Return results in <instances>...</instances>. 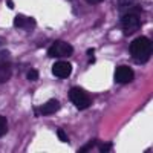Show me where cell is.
Returning <instances> with one entry per match:
<instances>
[{
    "instance_id": "cell-1",
    "label": "cell",
    "mask_w": 153,
    "mask_h": 153,
    "mask_svg": "<svg viewBox=\"0 0 153 153\" xmlns=\"http://www.w3.org/2000/svg\"><path fill=\"white\" fill-rule=\"evenodd\" d=\"M130 57L138 65H144L152 57V40L147 37H138L129 46Z\"/></svg>"
},
{
    "instance_id": "cell-2",
    "label": "cell",
    "mask_w": 153,
    "mask_h": 153,
    "mask_svg": "<svg viewBox=\"0 0 153 153\" xmlns=\"http://www.w3.org/2000/svg\"><path fill=\"white\" fill-rule=\"evenodd\" d=\"M139 11H141L139 6H136V8L132 6V9L127 11L121 17V28H123L126 35H132L136 29H139V25H141V20H139Z\"/></svg>"
},
{
    "instance_id": "cell-3",
    "label": "cell",
    "mask_w": 153,
    "mask_h": 153,
    "mask_svg": "<svg viewBox=\"0 0 153 153\" xmlns=\"http://www.w3.org/2000/svg\"><path fill=\"white\" fill-rule=\"evenodd\" d=\"M69 100H71V103L78 109V110H84L87 109L89 106L92 104V98L91 95H89L86 91H83V89L80 87H72L69 89V94H68Z\"/></svg>"
},
{
    "instance_id": "cell-4",
    "label": "cell",
    "mask_w": 153,
    "mask_h": 153,
    "mask_svg": "<svg viewBox=\"0 0 153 153\" xmlns=\"http://www.w3.org/2000/svg\"><path fill=\"white\" fill-rule=\"evenodd\" d=\"M72 54H74L72 45L63 40L54 42L48 49V57H52V58H66V57H71Z\"/></svg>"
},
{
    "instance_id": "cell-5",
    "label": "cell",
    "mask_w": 153,
    "mask_h": 153,
    "mask_svg": "<svg viewBox=\"0 0 153 153\" xmlns=\"http://www.w3.org/2000/svg\"><path fill=\"white\" fill-rule=\"evenodd\" d=\"M113 76H115V81H117L118 84H129L135 78V72L129 66H118L117 69H115Z\"/></svg>"
},
{
    "instance_id": "cell-6",
    "label": "cell",
    "mask_w": 153,
    "mask_h": 153,
    "mask_svg": "<svg viewBox=\"0 0 153 153\" xmlns=\"http://www.w3.org/2000/svg\"><path fill=\"white\" fill-rule=\"evenodd\" d=\"M52 74L57 78H68L72 74V65L69 61H57L52 66Z\"/></svg>"
},
{
    "instance_id": "cell-7",
    "label": "cell",
    "mask_w": 153,
    "mask_h": 153,
    "mask_svg": "<svg viewBox=\"0 0 153 153\" xmlns=\"http://www.w3.org/2000/svg\"><path fill=\"white\" fill-rule=\"evenodd\" d=\"M14 25L20 29H25V31H34L35 29V20L32 17H25L23 14H19L16 16L14 19Z\"/></svg>"
},
{
    "instance_id": "cell-8",
    "label": "cell",
    "mask_w": 153,
    "mask_h": 153,
    "mask_svg": "<svg viewBox=\"0 0 153 153\" xmlns=\"http://www.w3.org/2000/svg\"><path fill=\"white\" fill-rule=\"evenodd\" d=\"M57 110H60V101L58 100H49V101H46L45 104H42L40 107H38V113L45 115V117L55 113Z\"/></svg>"
},
{
    "instance_id": "cell-9",
    "label": "cell",
    "mask_w": 153,
    "mask_h": 153,
    "mask_svg": "<svg viewBox=\"0 0 153 153\" xmlns=\"http://www.w3.org/2000/svg\"><path fill=\"white\" fill-rule=\"evenodd\" d=\"M12 76V63L8 61H0V84H5L6 81H9V78Z\"/></svg>"
},
{
    "instance_id": "cell-10",
    "label": "cell",
    "mask_w": 153,
    "mask_h": 153,
    "mask_svg": "<svg viewBox=\"0 0 153 153\" xmlns=\"http://www.w3.org/2000/svg\"><path fill=\"white\" fill-rule=\"evenodd\" d=\"M8 133V120L5 117H0V138Z\"/></svg>"
},
{
    "instance_id": "cell-11",
    "label": "cell",
    "mask_w": 153,
    "mask_h": 153,
    "mask_svg": "<svg viewBox=\"0 0 153 153\" xmlns=\"http://www.w3.org/2000/svg\"><path fill=\"white\" fill-rule=\"evenodd\" d=\"M94 146H97V139H92V141H89L87 144H84L80 150H78V153H84V152H91L92 149H94Z\"/></svg>"
},
{
    "instance_id": "cell-12",
    "label": "cell",
    "mask_w": 153,
    "mask_h": 153,
    "mask_svg": "<svg viewBox=\"0 0 153 153\" xmlns=\"http://www.w3.org/2000/svg\"><path fill=\"white\" fill-rule=\"evenodd\" d=\"M26 78H28L29 81H35V80H38V71H37V69H31V71L26 74Z\"/></svg>"
},
{
    "instance_id": "cell-13",
    "label": "cell",
    "mask_w": 153,
    "mask_h": 153,
    "mask_svg": "<svg viewBox=\"0 0 153 153\" xmlns=\"http://www.w3.org/2000/svg\"><path fill=\"white\" fill-rule=\"evenodd\" d=\"M135 2L136 0H118V5L120 8H130L135 5Z\"/></svg>"
},
{
    "instance_id": "cell-14",
    "label": "cell",
    "mask_w": 153,
    "mask_h": 153,
    "mask_svg": "<svg viewBox=\"0 0 153 153\" xmlns=\"http://www.w3.org/2000/svg\"><path fill=\"white\" fill-rule=\"evenodd\" d=\"M57 135H58V138L61 139L63 143H69V138L66 136V133H65V130H61V129H58L57 130Z\"/></svg>"
},
{
    "instance_id": "cell-15",
    "label": "cell",
    "mask_w": 153,
    "mask_h": 153,
    "mask_svg": "<svg viewBox=\"0 0 153 153\" xmlns=\"http://www.w3.org/2000/svg\"><path fill=\"white\" fill-rule=\"evenodd\" d=\"M9 52L8 51H5V49H0V61H8L9 60Z\"/></svg>"
},
{
    "instance_id": "cell-16",
    "label": "cell",
    "mask_w": 153,
    "mask_h": 153,
    "mask_svg": "<svg viewBox=\"0 0 153 153\" xmlns=\"http://www.w3.org/2000/svg\"><path fill=\"white\" fill-rule=\"evenodd\" d=\"M109 150H112V143H107V144H104L103 147H100V152H109Z\"/></svg>"
},
{
    "instance_id": "cell-17",
    "label": "cell",
    "mask_w": 153,
    "mask_h": 153,
    "mask_svg": "<svg viewBox=\"0 0 153 153\" xmlns=\"http://www.w3.org/2000/svg\"><path fill=\"white\" fill-rule=\"evenodd\" d=\"M87 3H91V5H98V3H101L103 0H86Z\"/></svg>"
},
{
    "instance_id": "cell-18",
    "label": "cell",
    "mask_w": 153,
    "mask_h": 153,
    "mask_svg": "<svg viewBox=\"0 0 153 153\" xmlns=\"http://www.w3.org/2000/svg\"><path fill=\"white\" fill-rule=\"evenodd\" d=\"M6 5H8V8L14 9V2H12V0H6Z\"/></svg>"
},
{
    "instance_id": "cell-19",
    "label": "cell",
    "mask_w": 153,
    "mask_h": 153,
    "mask_svg": "<svg viewBox=\"0 0 153 153\" xmlns=\"http://www.w3.org/2000/svg\"><path fill=\"white\" fill-rule=\"evenodd\" d=\"M5 43V38H0V45H3Z\"/></svg>"
}]
</instances>
